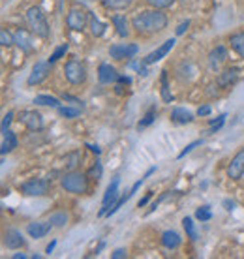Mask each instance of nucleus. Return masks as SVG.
<instances>
[{"instance_id": "nucleus-1", "label": "nucleus", "mask_w": 244, "mask_h": 259, "mask_svg": "<svg viewBox=\"0 0 244 259\" xmlns=\"http://www.w3.org/2000/svg\"><path fill=\"white\" fill-rule=\"evenodd\" d=\"M167 15L163 13V10H145L139 11L137 15L132 19V26L141 34H154L162 32L163 28H167Z\"/></svg>"}, {"instance_id": "nucleus-2", "label": "nucleus", "mask_w": 244, "mask_h": 259, "mask_svg": "<svg viewBox=\"0 0 244 259\" xmlns=\"http://www.w3.org/2000/svg\"><path fill=\"white\" fill-rule=\"evenodd\" d=\"M27 23L30 26L32 34H36L38 38H49L51 34V28H49V23L45 19V13L40 6H32L27 10Z\"/></svg>"}, {"instance_id": "nucleus-3", "label": "nucleus", "mask_w": 244, "mask_h": 259, "mask_svg": "<svg viewBox=\"0 0 244 259\" xmlns=\"http://www.w3.org/2000/svg\"><path fill=\"white\" fill-rule=\"evenodd\" d=\"M60 186L70 194L83 195L88 192V175L79 171H68L60 179Z\"/></svg>"}, {"instance_id": "nucleus-4", "label": "nucleus", "mask_w": 244, "mask_h": 259, "mask_svg": "<svg viewBox=\"0 0 244 259\" xmlns=\"http://www.w3.org/2000/svg\"><path fill=\"white\" fill-rule=\"evenodd\" d=\"M64 76H66V81L72 83V85H83L86 81V68L81 60L77 58H72L64 64Z\"/></svg>"}, {"instance_id": "nucleus-5", "label": "nucleus", "mask_w": 244, "mask_h": 259, "mask_svg": "<svg viewBox=\"0 0 244 259\" xmlns=\"http://www.w3.org/2000/svg\"><path fill=\"white\" fill-rule=\"evenodd\" d=\"M88 13L85 10H81V8H72V10L68 11V15H66V25H68V28L70 30H75V32H81V30H85V26L88 25Z\"/></svg>"}, {"instance_id": "nucleus-6", "label": "nucleus", "mask_w": 244, "mask_h": 259, "mask_svg": "<svg viewBox=\"0 0 244 259\" xmlns=\"http://www.w3.org/2000/svg\"><path fill=\"white\" fill-rule=\"evenodd\" d=\"M49 74H51V62L47 60V62H43V60H40V62H36L34 64V68H32L30 76H28V85L34 86V85H40V83H43L47 77H49Z\"/></svg>"}, {"instance_id": "nucleus-7", "label": "nucleus", "mask_w": 244, "mask_h": 259, "mask_svg": "<svg viewBox=\"0 0 244 259\" xmlns=\"http://www.w3.org/2000/svg\"><path fill=\"white\" fill-rule=\"evenodd\" d=\"M21 192L25 195H30V197H40V195H45L49 192V182L43 179H32V181L23 184Z\"/></svg>"}, {"instance_id": "nucleus-8", "label": "nucleus", "mask_w": 244, "mask_h": 259, "mask_svg": "<svg viewBox=\"0 0 244 259\" xmlns=\"http://www.w3.org/2000/svg\"><path fill=\"white\" fill-rule=\"evenodd\" d=\"M118 184H120V179L115 177V181L107 186L106 195H104V199H102V210L98 212V216H106L107 210L111 208V205L118 199Z\"/></svg>"}, {"instance_id": "nucleus-9", "label": "nucleus", "mask_w": 244, "mask_h": 259, "mask_svg": "<svg viewBox=\"0 0 244 259\" xmlns=\"http://www.w3.org/2000/svg\"><path fill=\"white\" fill-rule=\"evenodd\" d=\"M139 47L136 43H128V45H111L109 47V54L115 60H124V58H134L137 54Z\"/></svg>"}, {"instance_id": "nucleus-10", "label": "nucleus", "mask_w": 244, "mask_h": 259, "mask_svg": "<svg viewBox=\"0 0 244 259\" xmlns=\"http://www.w3.org/2000/svg\"><path fill=\"white\" fill-rule=\"evenodd\" d=\"M243 175H244V149H241L233 156V160L229 162V165H227V177L231 181H239V179H243Z\"/></svg>"}, {"instance_id": "nucleus-11", "label": "nucleus", "mask_w": 244, "mask_h": 259, "mask_svg": "<svg viewBox=\"0 0 244 259\" xmlns=\"http://www.w3.org/2000/svg\"><path fill=\"white\" fill-rule=\"evenodd\" d=\"M21 122L30 131H42L43 130V117L38 111H23Z\"/></svg>"}, {"instance_id": "nucleus-12", "label": "nucleus", "mask_w": 244, "mask_h": 259, "mask_svg": "<svg viewBox=\"0 0 244 259\" xmlns=\"http://www.w3.org/2000/svg\"><path fill=\"white\" fill-rule=\"evenodd\" d=\"M227 60V49L223 45H216L213 51L209 53V66L213 72H220V68Z\"/></svg>"}, {"instance_id": "nucleus-13", "label": "nucleus", "mask_w": 244, "mask_h": 259, "mask_svg": "<svg viewBox=\"0 0 244 259\" xmlns=\"http://www.w3.org/2000/svg\"><path fill=\"white\" fill-rule=\"evenodd\" d=\"M173 45H175V38H169L167 42H163L162 45H160L156 51H152L150 54H147L145 58H143V62L149 66V64H154V62H158V60H162L165 54L169 53L171 49H173Z\"/></svg>"}, {"instance_id": "nucleus-14", "label": "nucleus", "mask_w": 244, "mask_h": 259, "mask_svg": "<svg viewBox=\"0 0 244 259\" xmlns=\"http://www.w3.org/2000/svg\"><path fill=\"white\" fill-rule=\"evenodd\" d=\"M239 76H241V70L239 68H227V70H223L222 74L218 76L216 85L220 86V88H227V86L235 85L239 81Z\"/></svg>"}, {"instance_id": "nucleus-15", "label": "nucleus", "mask_w": 244, "mask_h": 259, "mask_svg": "<svg viewBox=\"0 0 244 259\" xmlns=\"http://www.w3.org/2000/svg\"><path fill=\"white\" fill-rule=\"evenodd\" d=\"M118 79V72L111 64H100L98 68V81L102 85H111Z\"/></svg>"}, {"instance_id": "nucleus-16", "label": "nucleus", "mask_w": 244, "mask_h": 259, "mask_svg": "<svg viewBox=\"0 0 244 259\" xmlns=\"http://www.w3.org/2000/svg\"><path fill=\"white\" fill-rule=\"evenodd\" d=\"M13 38H15V45L23 49L25 53H30L32 49H34V45H32V36L25 28H17L15 32H13Z\"/></svg>"}, {"instance_id": "nucleus-17", "label": "nucleus", "mask_w": 244, "mask_h": 259, "mask_svg": "<svg viewBox=\"0 0 244 259\" xmlns=\"http://www.w3.org/2000/svg\"><path fill=\"white\" fill-rule=\"evenodd\" d=\"M51 227H53L51 222H32V224H28L27 231L32 238H42L51 231Z\"/></svg>"}, {"instance_id": "nucleus-18", "label": "nucleus", "mask_w": 244, "mask_h": 259, "mask_svg": "<svg viewBox=\"0 0 244 259\" xmlns=\"http://www.w3.org/2000/svg\"><path fill=\"white\" fill-rule=\"evenodd\" d=\"M4 242H6V248L10 250H17L25 246V238L17 229H8L4 235Z\"/></svg>"}, {"instance_id": "nucleus-19", "label": "nucleus", "mask_w": 244, "mask_h": 259, "mask_svg": "<svg viewBox=\"0 0 244 259\" xmlns=\"http://www.w3.org/2000/svg\"><path fill=\"white\" fill-rule=\"evenodd\" d=\"M162 244L167 250H175L182 244V238L177 231L169 229V231H163V233H162Z\"/></svg>"}, {"instance_id": "nucleus-20", "label": "nucleus", "mask_w": 244, "mask_h": 259, "mask_svg": "<svg viewBox=\"0 0 244 259\" xmlns=\"http://www.w3.org/2000/svg\"><path fill=\"white\" fill-rule=\"evenodd\" d=\"M171 120L177 122V124H190L191 120H193V115H191L188 109L175 107L171 111Z\"/></svg>"}, {"instance_id": "nucleus-21", "label": "nucleus", "mask_w": 244, "mask_h": 259, "mask_svg": "<svg viewBox=\"0 0 244 259\" xmlns=\"http://www.w3.org/2000/svg\"><path fill=\"white\" fill-rule=\"evenodd\" d=\"M13 149H17V137H15V133L13 131H6L4 133V141H2V145H0V154H8L11 152Z\"/></svg>"}, {"instance_id": "nucleus-22", "label": "nucleus", "mask_w": 244, "mask_h": 259, "mask_svg": "<svg viewBox=\"0 0 244 259\" xmlns=\"http://www.w3.org/2000/svg\"><path fill=\"white\" fill-rule=\"evenodd\" d=\"M229 45L235 53L241 58H244V30L243 32H235L233 36H229Z\"/></svg>"}, {"instance_id": "nucleus-23", "label": "nucleus", "mask_w": 244, "mask_h": 259, "mask_svg": "<svg viewBox=\"0 0 244 259\" xmlns=\"http://www.w3.org/2000/svg\"><path fill=\"white\" fill-rule=\"evenodd\" d=\"M100 2H102V6L107 8V10L122 11V10H128V8L132 6L134 0H100Z\"/></svg>"}, {"instance_id": "nucleus-24", "label": "nucleus", "mask_w": 244, "mask_h": 259, "mask_svg": "<svg viewBox=\"0 0 244 259\" xmlns=\"http://www.w3.org/2000/svg\"><path fill=\"white\" fill-rule=\"evenodd\" d=\"M113 25H115V28H117V34L120 38H128V34H130V28H128V19L126 15H113Z\"/></svg>"}, {"instance_id": "nucleus-25", "label": "nucleus", "mask_w": 244, "mask_h": 259, "mask_svg": "<svg viewBox=\"0 0 244 259\" xmlns=\"http://www.w3.org/2000/svg\"><path fill=\"white\" fill-rule=\"evenodd\" d=\"M88 26H90V34L94 38H102L106 34V23H102L96 15H90V21H88Z\"/></svg>"}, {"instance_id": "nucleus-26", "label": "nucleus", "mask_w": 244, "mask_h": 259, "mask_svg": "<svg viewBox=\"0 0 244 259\" xmlns=\"http://www.w3.org/2000/svg\"><path fill=\"white\" fill-rule=\"evenodd\" d=\"M81 152H70L66 158H64V167L68 169V171H75L77 167H79V163H81Z\"/></svg>"}, {"instance_id": "nucleus-27", "label": "nucleus", "mask_w": 244, "mask_h": 259, "mask_svg": "<svg viewBox=\"0 0 244 259\" xmlns=\"http://www.w3.org/2000/svg\"><path fill=\"white\" fill-rule=\"evenodd\" d=\"M36 105H45V107H60V100L54 96H36L34 98Z\"/></svg>"}, {"instance_id": "nucleus-28", "label": "nucleus", "mask_w": 244, "mask_h": 259, "mask_svg": "<svg viewBox=\"0 0 244 259\" xmlns=\"http://www.w3.org/2000/svg\"><path fill=\"white\" fill-rule=\"evenodd\" d=\"M182 226H184V231H186V235L190 237V240H197V229L193 226V220H191L190 216H186L184 220H182Z\"/></svg>"}, {"instance_id": "nucleus-29", "label": "nucleus", "mask_w": 244, "mask_h": 259, "mask_svg": "<svg viewBox=\"0 0 244 259\" xmlns=\"http://www.w3.org/2000/svg\"><path fill=\"white\" fill-rule=\"evenodd\" d=\"M81 111H83V107H58V115L60 117H64V119H75V117H79L81 115Z\"/></svg>"}, {"instance_id": "nucleus-30", "label": "nucleus", "mask_w": 244, "mask_h": 259, "mask_svg": "<svg viewBox=\"0 0 244 259\" xmlns=\"http://www.w3.org/2000/svg\"><path fill=\"white\" fill-rule=\"evenodd\" d=\"M132 195H134V192H132V190H130V192H126V194H124V195H120V197H118L117 201H115V203L111 205V208L107 210V214H106V216L115 214V212H117L118 208H120V207H122V205H124V203H126V201H128V199H130V197H132Z\"/></svg>"}, {"instance_id": "nucleus-31", "label": "nucleus", "mask_w": 244, "mask_h": 259, "mask_svg": "<svg viewBox=\"0 0 244 259\" xmlns=\"http://www.w3.org/2000/svg\"><path fill=\"white\" fill-rule=\"evenodd\" d=\"M15 45V38L8 28H0V47H11Z\"/></svg>"}, {"instance_id": "nucleus-32", "label": "nucleus", "mask_w": 244, "mask_h": 259, "mask_svg": "<svg viewBox=\"0 0 244 259\" xmlns=\"http://www.w3.org/2000/svg\"><path fill=\"white\" fill-rule=\"evenodd\" d=\"M49 222L53 224V227H64L68 224V214L66 212H53L49 216Z\"/></svg>"}, {"instance_id": "nucleus-33", "label": "nucleus", "mask_w": 244, "mask_h": 259, "mask_svg": "<svg viewBox=\"0 0 244 259\" xmlns=\"http://www.w3.org/2000/svg\"><path fill=\"white\" fill-rule=\"evenodd\" d=\"M162 98L163 102H173V96L169 92V85H167V72H162Z\"/></svg>"}, {"instance_id": "nucleus-34", "label": "nucleus", "mask_w": 244, "mask_h": 259, "mask_svg": "<svg viewBox=\"0 0 244 259\" xmlns=\"http://www.w3.org/2000/svg\"><path fill=\"white\" fill-rule=\"evenodd\" d=\"M150 8H156V10H167L175 4V0H145Z\"/></svg>"}, {"instance_id": "nucleus-35", "label": "nucleus", "mask_w": 244, "mask_h": 259, "mask_svg": "<svg viewBox=\"0 0 244 259\" xmlns=\"http://www.w3.org/2000/svg\"><path fill=\"white\" fill-rule=\"evenodd\" d=\"M102 173H104V167H102V162H96L90 169H88V179H92V181H100L102 179Z\"/></svg>"}, {"instance_id": "nucleus-36", "label": "nucleus", "mask_w": 244, "mask_h": 259, "mask_svg": "<svg viewBox=\"0 0 244 259\" xmlns=\"http://www.w3.org/2000/svg\"><path fill=\"white\" fill-rule=\"evenodd\" d=\"M154 119H156V109L152 107V109L149 111V113H147V115L143 117V120H141V122L137 124V128H139V130L147 128V126H150V124L154 122Z\"/></svg>"}, {"instance_id": "nucleus-37", "label": "nucleus", "mask_w": 244, "mask_h": 259, "mask_svg": "<svg viewBox=\"0 0 244 259\" xmlns=\"http://www.w3.org/2000/svg\"><path fill=\"white\" fill-rule=\"evenodd\" d=\"M195 218L201 220V222H209L213 218V212H211V207H199L195 210Z\"/></svg>"}, {"instance_id": "nucleus-38", "label": "nucleus", "mask_w": 244, "mask_h": 259, "mask_svg": "<svg viewBox=\"0 0 244 259\" xmlns=\"http://www.w3.org/2000/svg\"><path fill=\"white\" fill-rule=\"evenodd\" d=\"M66 51H68V43H64V45H60V47H56V49L53 51V54L49 56V62L54 64L56 60H60L64 54H66Z\"/></svg>"}, {"instance_id": "nucleus-39", "label": "nucleus", "mask_w": 244, "mask_h": 259, "mask_svg": "<svg viewBox=\"0 0 244 259\" xmlns=\"http://www.w3.org/2000/svg\"><path fill=\"white\" fill-rule=\"evenodd\" d=\"M11 119H13V111H10V113L4 117V120H2V124H0L2 133H6V131H8V128H10V124H11Z\"/></svg>"}, {"instance_id": "nucleus-40", "label": "nucleus", "mask_w": 244, "mask_h": 259, "mask_svg": "<svg viewBox=\"0 0 244 259\" xmlns=\"http://www.w3.org/2000/svg\"><path fill=\"white\" fill-rule=\"evenodd\" d=\"M201 143H203L201 139H197V141H193V143H190V145H188V147H186V149H184V151H182L181 154H179V158H184V156H186L188 152H191L193 149H195V147H199Z\"/></svg>"}, {"instance_id": "nucleus-41", "label": "nucleus", "mask_w": 244, "mask_h": 259, "mask_svg": "<svg viewBox=\"0 0 244 259\" xmlns=\"http://www.w3.org/2000/svg\"><path fill=\"white\" fill-rule=\"evenodd\" d=\"M188 26H190V21H188V19H186V21H182L181 25H179V26H177V36H182V34L186 32V30H188Z\"/></svg>"}, {"instance_id": "nucleus-42", "label": "nucleus", "mask_w": 244, "mask_h": 259, "mask_svg": "<svg viewBox=\"0 0 244 259\" xmlns=\"http://www.w3.org/2000/svg\"><path fill=\"white\" fill-rule=\"evenodd\" d=\"M62 100H66V102H72V104H75L77 107H83V102H81L79 98H74V96H70V94H64Z\"/></svg>"}, {"instance_id": "nucleus-43", "label": "nucleus", "mask_w": 244, "mask_h": 259, "mask_svg": "<svg viewBox=\"0 0 244 259\" xmlns=\"http://www.w3.org/2000/svg\"><path fill=\"white\" fill-rule=\"evenodd\" d=\"M197 115L199 117H209L211 115V105H201V107L197 109Z\"/></svg>"}, {"instance_id": "nucleus-44", "label": "nucleus", "mask_w": 244, "mask_h": 259, "mask_svg": "<svg viewBox=\"0 0 244 259\" xmlns=\"http://www.w3.org/2000/svg\"><path fill=\"white\" fill-rule=\"evenodd\" d=\"M111 258H113V259H122V258H126V250H122V248L115 250Z\"/></svg>"}, {"instance_id": "nucleus-45", "label": "nucleus", "mask_w": 244, "mask_h": 259, "mask_svg": "<svg viewBox=\"0 0 244 259\" xmlns=\"http://www.w3.org/2000/svg\"><path fill=\"white\" fill-rule=\"evenodd\" d=\"M150 197H152V192H149V194H147V195H145V197H143V199H141V201H139V203H137L139 208H141V207H145V205H147V203H149V201H150Z\"/></svg>"}, {"instance_id": "nucleus-46", "label": "nucleus", "mask_w": 244, "mask_h": 259, "mask_svg": "<svg viewBox=\"0 0 244 259\" xmlns=\"http://www.w3.org/2000/svg\"><path fill=\"white\" fill-rule=\"evenodd\" d=\"M117 81H118V83H122V85H132V79H130V77H122V76H118Z\"/></svg>"}, {"instance_id": "nucleus-47", "label": "nucleus", "mask_w": 244, "mask_h": 259, "mask_svg": "<svg viewBox=\"0 0 244 259\" xmlns=\"http://www.w3.org/2000/svg\"><path fill=\"white\" fill-rule=\"evenodd\" d=\"M54 246H56V240H51V242L47 244V248H45V254H51L54 250Z\"/></svg>"}, {"instance_id": "nucleus-48", "label": "nucleus", "mask_w": 244, "mask_h": 259, "mask_svg": "<svg viewBox=\"0 0 244 259\" xmlns=\"http://www.w3.org/2000/svg\"><path fill=\"white\" fill-rule=\"evenodd\" d=\"M223 205H225V208H227V210H233V208H235V203L231 201V199H225V201H223Z\"/></svg>"}, {"instance_id": "nucleus-49", "label": "nucleus", "mask_w": 244, "mask_h": 259, "mask_svg": "<svg viewBox=\"0 0 244 259\" xmlns=\"http://www.w3.org/2000/svg\"><path fill=\"white\" fill-rule=\"evenodd\" d=\"M86 149H90V151L94 152V154H100V152H102L100 149H98V147H96V145H86Z\"/></svg>"}, {"instance_id": "nucleus-50", "label": "nucleus", "mask_w": 244, "mask_h": 259, "mask_svg": "<svg viewBox=\"0 0 244 259\" xmlns=\"http://www.w3.org/2000/svg\"><path fill=\"white\" fill-rule=\"evenodd\" d=\"M27 256L25 254H13V259H25Z\"/></svg>"}, {"instance_id": "nucleus-51", "label": "nucleus", "mask_w": 244, "mask_h": 259, "mask_svg": "<svg viewBox=\"0 0 244 259\" xmlns=\"http://www.w3.org/2000/svg\"><path fill=\"white\" fill-rule=\"evenodd\" d=\"M156 171V169H154V167H152V169H149V171H147V175H145V177H143V179H147V177H150V175H152V173Z\"/></svg>"}]
</instances>
